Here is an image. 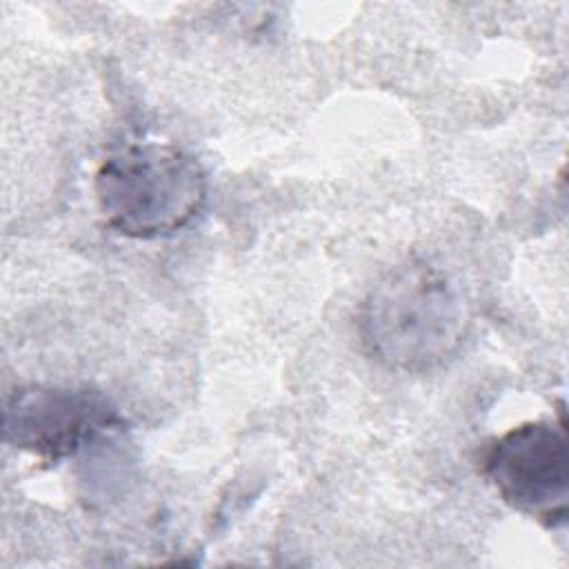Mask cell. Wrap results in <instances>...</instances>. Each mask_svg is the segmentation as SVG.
<instances>
[{
    "mask_svg": "<svg viewBox=\"0 0 569 569\" xmlns=\"http://www.w3.org/2000/svg\"><path fill=\"white\" fill-rule=\"evenodd\" d=\"M207 191L202 164L171 142H131L109 153L93 178L107 227L133 240L182 231L202 211Z\"/></svg>",
    "mask_w": 569,
    "mask_h": 569,
    "instance_id": "cell-2",
    "label": "cell"
},
{
    "mask_svg": "<svg viewBox=\"0 0 569 569\" xmlns=\"http://www.w3.org/2000/svg\"><path fill=\"white\" fill-rule=\"evenodd\" d=\"M471 327L469 302L442 267L407 258L367 291L358 311L365 351L380 365L425 373L451 360Z\"/></svg>",
    "mask_w": 569,
    "mask_h": 569,
    "instance_id": "cell-1",
    "label": "cell"
},
{
    "mask_svg": "<svg viewBox=\"0 0 569 569\" xmlns=\"http://www.w3.org/2000/svg\"><path fill=\"white\" fill-rule=\"evenodd\" d=\"M118 427L116 405L91 387H20L2 411L4 442L42 460L69 458Z\"/></svg>",
    "mask_w": 569,
    "mask_h": 569,
    "instance_id": "cell-4",
    "label": "cell"
},
{
    "mask_svg": "<svg viewBox=\"0 0 569 569\" xmlns=\"http://www.w3.org/2000/svg\"><path fill=\"white\" fill-rule=\"evenodd\" d=\"M482 473L511 509L545 527L565 525L569 500L565 420H533L511 427L487 447Z\"/></svg>",
    "mask_w": 569,
    "mask_h": 569,
    "instance_id": "cell-3",
    "label": "cell"
}]
</instances>
